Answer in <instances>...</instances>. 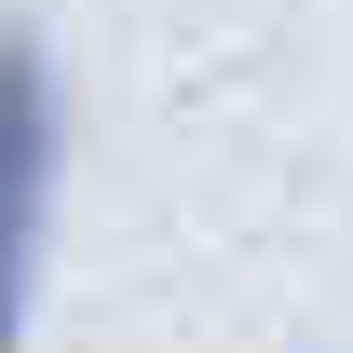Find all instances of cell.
<instances>
[{
  "label": "cell",
  "instance_id": "6da1fadb",
  "mask_svg": "<svg viewBox=\"0 0 353 353\" xmlns=\"http://www.w3.org/2000/svg\"><path fill=\"white\" fill-rule=\"evenodd\" d=\"M54 190H68V68L28 14H0V353L28 340V299H41Z\"/></svg>",
  "mask_w": 353,
  "mask_h": 353
}]
</instances>
